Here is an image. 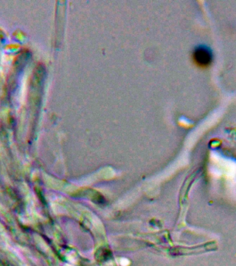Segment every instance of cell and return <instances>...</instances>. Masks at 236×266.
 <instances>
[{
    "label": "cell",
    "instance_id": "1",
    "mask_svg": "<svg viewBox=\"0 0 236 266\" xmlns=\"http://www.w3.org/2000/svg\"><path fill=\"white\" fill-rule=\"evenodd\" d=\"M193 58L198 65L206 67L210 64L212 60V53L206 46H199L193 52Z\"/></svg>",
    "mask_w": 236,
    "mask_h": 266
}]
</instances>
